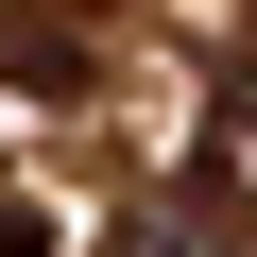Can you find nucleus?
<instances>
[{
    "label": "nucleus",
    "instance_id": "obj_1",
    "mask_svg": "<svg viewBox=\"0 0 257 257\" xmlns=\"http://www.w3.org/2000/svg\"><path fill=\"white\" fill-rule=\"evenodd\" d=\"M206 206L257 223V120H206Z\"/></svg>",
    "mask_w": 257,
    "mask_h": 257
},
{
    "label": "nucleus",
    "instance_id": "obj_2",
    "mask_svg": "<svg viewBox=\"0 0 257 257\" xmlns=\"http://www.w3.org/2000/svg\"><path fill=\"white\" fill-rule=\"evenodd\" d=\"M0 69H18V86H86V52H69V35H0Z\"/></svg>",
    "mask_w": 257,
    "mask_h": 257
},
{
    "label": "nucleus",
    "instance_id": "obj_3",
    "mask_svg": "<svg viewBox=\"0 0 257 257\" xmlns=\"http://www.w3.org/2000/svg\"><path fill=\"white\" fill-rule=\"evenodd\" d=\"M138 257H206V223H189V206H172V223H138Z\"/></svg>",
    "mask_w": 257,
    "mask_h": 257
},
{
    "label": "nucleus",
    "instance_id": "obj_4",
    "mask_svg": "<svg viewBox=\"0 0 257 257\" xmlns=\"http://www.w3.org/2000/svg\"><path fill=\"white\" fill-rule=\"evenodd\" d=\"M35 240H52V223H35V206H18V189H0V257H35Z\"/></svg>",
    "mask_w": 257,
    "mask_h": 257
}]
</instances>
